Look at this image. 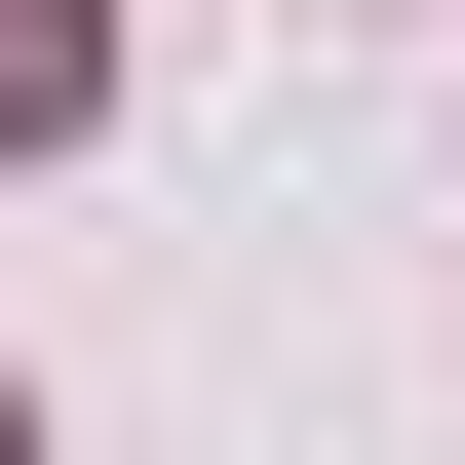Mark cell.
<instances>
[{
	"label": "cell",
	"instance_id": "obj_1",
	"mask_svg": "<svg viewBox=\"0 0 465 465\" xmlns=\"http://www.w3.org/2000/svg\"><path fill=\"white\" fill-rule=\"evenodd\" d=\"M116 78V0H0V155H39V116H78Z\"/></svg>",
	"mask_w": 465,
	"mask_h": 465
},
{
	"label": "cell",
	"instance_id": "obj_2",
	"mask_svg": "<svg viewBox=\"0 0 465 465\" xmlns=\"http://www.w3.org/2000/svg\"><path fill=\"white\" fill-rule=\"evenodd\" d=\"M0 465H39V427H0Z\"/></svg>",
	"mask_w": 465,
	"mask_h": 465
}]
</instances>
